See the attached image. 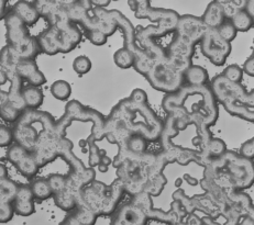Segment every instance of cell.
<instances>
[{
	"label": "cell",
	"instance_id": "cell-7",
	"mask_svg": "<svg viewBox=\"0 0 254 225\" xmlns=\"http://www.w3.org/2000/svg\"><path fill=\"white\" fill-rule=\"evenodd\" d=\"M125 193L124 186L119 179H116L110 186L95 180L83 189L78 204L88 208L97 217L111 216L118 208Z\"/></svg>",
	"mask_w": 254,
	"mask_h": 225
},
{
	"label": "cell",
	"instance_id": "cell-46",
	"mask_svg": "<svg viewBox=\"0 0 254 225\" xmlns=\"http://www.w3.org/2000/svg\"><path fill=\"white\" fill-rule=\"evenodd\" d=\"M14 216L12 203H0V223H8Z\"/></svg>",
	"mask_w": 254,
	"mask_h": 225
},
{
	"label": "cell",
	"instance_id": "cell-38",
	"mask_svg": "<svg viewBox=\"0 0 254 225\" xmlns=\"http://www.w3.org/2000/svg\"><path fill=\"white\" fill-rule=\"evenodd\" d=\"M22 112L8 101L0 108V117L8 123H16Z\"/></svg>",
	"mask_w": 254,
	"mask_h": 225
},
{
	"label": "cell",
	"instance_id": "cell-16",
	"mask_svg": "<svg viewBox=\"0 0 254 225\" xmlns=\"http://www.w3.org/2000/svg\"><path fill=\"white\" fill-rule=\"evenodd\" d=\"M148 218L133 202L121 206L114 213L110 225H146Z\"/></svg>",
	"mask_w": 254,
	"mask_h": 225
},
{
	"label": "cell",
	"instance_id": "cell-35",
	"mask_svg": "<svg viewBox=\"0 0 254 225\" xmlns=\"http://www.w3.org/2000/svg\"><path fill=\"white\" fill-rule=\"evenodd\" d=\"M69 213L83 225H94L98 218L94 212H91L88 208L82 206V204L76 206L73 211Z\"/></svg>",
	"mask_w": 254,
	"mask_h": 225
},
{
	"label": "cell",
	"instance_id": "cell-29",
	"mask_svg": "<svg viewBox=\"0 0 254 225\" xmlns=\"http://www.w3.org/2000/svg\"><path fill=\"white\" fill-rule=\"evenodd\" d=\"M53 199L55 204L61 210L66 212H72L78 204V198L72 191H69L67 188H65V190L57 194H53Z\"/></svg>",
	"mask_w": 254,
	"mask_h": 225
},
{
	"label": "cell",
	"instance_id": "cell-24",
	"mask_svg": "<svg viewBox=\"0 0 254 225\" xmlns=\"http://www.w3.org/2000/svg\"><path fill=\"white\" fill-rule=\"evenodd\" d=\"M64 4L69 21L74 24L82 22L86 14L93 9L90 0H76V1L69 2L64 1Z\"/></svg>",
	"mask_w": 254,
	"mask_h": 225
},
{
	"label": "cell",
	"instance_id": "cell-12",
	"mask_svg": "<svg viewBox=\"0 0 254 225\" xmlns=\"http://www.w3.org/2000/svg\"><path fill=\"white\" fill-rule=\"evenodd\" d=\"M131 202H133L135 206H138L144 214L148 218V220H155V221L163 222L170 225H175L183 221V218L186 216L185 210L183 209L181 203L179 201H175L172 203L171 210L169 212H164L162 210H157L153 208V203H152V197L149 193L141 192L136 196L132 197Z\"/></svg>",
	"mask_w": 254,
	"mask_h": 225
},
{
	"label": "cell",
	"instance_id": "cell-52",
	"mask_svg": "<svg viewBox=\"0 0 254 225\" xmlns=\"http://www.w3.org/2000/svg\"><path fill=\"white\" fill-rule=\"evenodd\" d=\"M90 2L93 8H100V9H106V7H108L111 3L109 0H101V1L100 0H97V1H96V0H93V1Z\"/></svg>",
	"mask_w": 254,
	"mask_h": 225
},
{
	"label": "cell",
	"instance_id": "cell-40",
	"mask_svg": "<svg viewBox=\"0 0 254 225\" xmlns=\"http://www.w3.org/2000/svg\"><path fill=\"white\" fill-rule=\"evenodd\" d=\"M48 179L49 185L51 187L53 194H57L61 191L65 190L66 186H67V178L66 176L60 175V173H54V175H50Z\"/></svg>",
	"mask_w": 254,
	"mask_h": 225
},
{
	"label": "cell",
	"instance_id": "cell-33",
	"mask_svg": "<svg viewBox=\"0 0 254 225\" xmlns=\"http://www.w3.org/2000/svg\"><path fill=\"white\" fill-rule=\"evenodd\" d=\"M50 90L54 98L61 101L67 100L70 95H72V86H70V84L67 83L66 80L62 79L54 81L52 86H51Z\"/></svg>",
	"mask_w": 254,
	"mask_h": 225
},
{
	"label": "cell",
	"instance_id": "cell-32",
	"mask_svg": "<svg viewBox=\"0 0 254 225\" xmlns=\"http://www.w3.org/2000/svg\"><path fill=\"white\" fill-rule=\"evenodd\" d=\"M30 187H31L34 199H37V200H48V199L53 197L52 190H51L47 178L35 179L30 185Z\"/></svg>",
	"mask_w": 254,
	"mask_h": 225
},
{
	"label": "cell",
	"instance_id": "cell-37",
	"mask_svg": "<svg viewBox=\"0 0 254 225\" xmlns=\"http://www.w3.org/2000/svg\"><path fill=\"white\" fill-rule=\"evenodd\" d=\"M225 12L226 19L230 20L235 14L241 10H245L247 0H227V1H219Z\"/></svg>",
	"mask_w": 254,
	"mask_h": 225
},
{
	"label": "cell",
	"instance_id": "cell-30",
	"mask_svg": "<svg viewBox=\"0 0 254 225\" xmlns=\"http://www.w3.org/2000/svg\"><path fill=\"white\" fill-rule=\"evenodd\" d=\"M17 170L21 173V175L25 178H33L38 175L40 167L38 165L37 161H35L32 153H28L21 161L18 162L16 165Z\"/></svg>",
	"mask_w": 254,
	"mask_h": 225
},
{
	"label": "cell",
	"instance_id": "cell-41",
	"mask_svg": "<svg viewBox=\"0 0 254 225\" xmlns=\"http://www.w3.org/2000/svg\"><path fill=\"white\" fill-rule=\"evenodd\" d=\"M217 31L223 40L227 41V42H229V43H231L232 41L237 38V34H238L237 30L232 25L230 20H228V19H226L225 21L222 22L220 27L217 29Z\"/></svg>",
	"mask_w": 254,
	"mask_h": 225
},
{
	"label": "cell",
	"instance_id": "cell-11",
	"mask_svg": "<svg viewBox=\"0 0 254 225\" xmlns=\"http://www.w3.org/2000/svg\"><path fill=\"white\" fill-rule=\"evenodd\" d=\"M144 77L152 88L166 95L175 94L184 86V73L176 69L167 58L156 63Z\"/></svg>",
	"mask_w": 254,
	"mask_h": 225
},
{
	"label": "cell",
	"instance_id": "cell-10",
	"mask_svg": "<svg viewBox=\"0 0 254 225\" xmlns=\"http://www.w3.org/2000/svg\"><path fill=\"white\" fill-rule=\"evenodd\" d=\"M160 136L162 146L161 155L165 158L167 164L179 163L180 165H189L191 162H198V151H192L181 145L175 144L172 139L179 134V130L175 126V121L171 115H167Z\"/></svg>",
	"mask_w": 254,
	"mask_h": 225
},
{
	"label": "cell",
	"instance_id": "cell-25",
	"mask_svg": "<svg viewBox=\"0 0 254 225\" xmlns=\"http://www.w3.org/2000/svg\"><path fill=\"white\" fill-rule=\"evenodd\" d=\"M208 81H209V75L202 66L192 64L184 71V85L186 86H206Z\"/></svg>",
	"mask_w": 254,
	"mask_h": 225
},
{
	"label": "cell",
	"instance_id": "cell-8",
	"mask_svg": "<svg viewBox=\"0 0 254 225\" xmlns=\"http://www.w3.org/2000/svg\"><path fill=\"white\" fill-rule=\"evenodd\" d=\"M156 154H144L129 158L117 166V176L126 193L134 197L143 192L151 179Z\"/></svg>",
	"mask_w": 254,
	"mask_h": 225
},
{
	"label": "cell",
	"instance_id": "cell-56",
	"mask_svg": "<svg viewBox=\"0 0 254 225\" xmlns=\"http://www.w3.org/2000/svg\"><path fill=\"white\" fill-rule=\"evenodd\" d=\"M8 98H9V95H8V90H3V89H0V108L8 102Z\"/></svg>",
	"mask_w": 254,
	"mask_h": 225
},
{
	"label": "cell",
	"instance_id": "cell-18",
	"mask_svg": "<svg viewBox=\"0 0 254 225\" xmlns=\"http://www.w3.org/2000/svg\"><path fill=\"white\" fill-rule=\"evenodd\" d=\"M39 132L32 123H24L18 120L12 127L13 141H16L17 144L24 147L28 152L32 153Z\"/></svg>",
	"mask_w": 254,
	"mask_h": 225
},
{
	"label": "cell",
	"instance_id": "cell-58",
	"mask_svg": "<svg viewBox=\"0 0 254 225\" xmlns=\"http://www.w3.org/2000/svg\"><path fill=\"white\" fill-rule=\"evenodd\" d=\"M175 225H192L190 222H187V223H184V222H180V223H177V224H175Z\"/></svg>",
	"mask_w": 254,
	"mask_h": 225
},
{
	"label": "cell",
	"instance_id": "cell-4",
	"mask_svg": "<svg viewBox=\"0 0 254 225\" xmlns=\"http://www.w3.org/2000/svg\"><path fill=\"white\" fill-rule=\"evenodd\" d=\"M132 133L143 135L148 142L160 140L164 122L149 105H135L129 98L120 100L109 113Z\"/></svg>",
	"mask_w": 254,
	"mask_h": 225
},
{
	"label": "cell",
	"instance_id": "cell-44",
	"mask_svg": "<svg viewBox=\"0 0 254 225\" xmlns=\"http://www.w3.org/2000/svg\"><path fill=\"white\" fill-rule=\"evenodd\" d=\"M27 150L24 147H22L21 145L19 144H13L9 147V150L7 152V160L12 164V165H16L18 162H20L22 158L28 154Z\"/></svg>",
	"mask_w": 254,
	"mask_h": 225
},
{
	"label": "cell",
	"instance_id": "cell-45",
	"mask_svg": "<svg viewBox=\"0 0 254 225\" xmlns=\"http://www.w3.org/2000/svg\"><path fill=\"white\" fill-rule=\"evenodd\" d=\"M85 35L89 40V42L96 47H103L108 41V37L98 30H85Z\"/></svg>",
	"mask_w": 254,
	"mask_h": 225
},
{
	"label": "cell",
	"instance_id": "cell-9",
	"mask_svg": "<svg viewBox=\"0 0 254 225\" xmlns=\"http://www.w3.org/2000/svg\"><path fill=\"white\" fill-rule=\"evenodd\" d=\"M73 121H90L93 123L91 129V137L94 141H101L105 137L104 129L106 119L99 111L91 108H86L79 101L72 100L65 107L63 116L55 122V130L60 136H65L66 129L72 124Z\"/></svg>",
	"mask_w": 254,
	"mask_h": 225
},
{
	"label": "cell",
	"instance_id": "cell-54",
	"mask_svg": "<svg viewBox=\"0 0 254 225\" xmlns=\"http://www.w3.org/2000/svg\"><path fill=\"white\" fill-rule=\"evenodd\" d=\"M245 11L250 16L252 19L254 18V0H248L245 7Z\"/></svg>",
	"mask_w": 254,
	"mask_h": 225
},
{
	"label": "cell",
	"instance_id": "cell-2",
	"mask_svg": "<svg viewBox=\"0 0 254 225\" xmlns=\"http://www.w3.org/2000/svg\"><path fill=\"white\" fill-rule=\"evenodd\" d=\"M204 180L223 191L245 190L253 185V161L246 160L236 152L227 151L205 166Z\"/></svg>",
	"mask_w": 254,
	"mask_h": 225
},
{
	"label": "cell",
	"instance_id": "cell-26",
	"mask_svg": "<svg viewBox=\"0 0 254 225\" xmlns=\"http://www.w3.org/2000/svg\"><path fill=\"white\" fill-rule=\"evenodd\" d=\"M13 49L17 51L21 60H35V58L41 54L37 38L32 37V35H30L22 43H20Z\"/></svg>",
	"mask_w": 254,
	"mask_h": 225
},
{
	"label": "cell",
	"instance_id": "cell-31",
	"mask_svg": "<svg viewBox=\"0 0 254 225\" xmlns=\"http://www.w3.org/2000/svg\"><path fill=\"white\" fill-rule=\"evenodd\" d=\"M18 183L8 177L0 179V203H12L17 196Z\"/></svg>",
	"mask_w": 254,
	"mask_h": 225
},
{
	"label": "cell",
	"instance_id": "cell-19",
	"mask_svg": "<svg viewBox=\"0 0 254 225\" xmlns=\"http://www.w3.org/2000/svg\"><path fill=\"white\" fill-rule=\"evenodd\" d=\"M17 74L22 80H27L30 86L40 88L47 83V77L39 69L35 60H21L17 67Z\"/></svg>",
	"mask_w": 254,
	"mask_h": 225
},
{
	"label": "cell",
	"instance_id": "cell-57",
	"mask_svg": "<svg viewBox=\"0 0 254 225\" xmlns=\"http://www.w3.org/2000/svg\"><path fill=\"white\" fill-rule=\"evenodd\" d=\"M7 176H8L7 168L4 167L3 165H1V164H0V179H1V178H4V177H7Z\"/></svg>",
	"mask_w": 254,
	"mask_h": 225
},
{
	"label": "cell",
	"instance_id": "cell-55",
	"mask_svg": "<svg viewBox=\"0 0 254 225\" xmlns=\"http://www.w3.org/2000/svg\"><path fill=\"white\" fill-rule=\"evenodd\" d=\"M7 14V1L0 0V20H3Z\"/></svg>",
	"mask_w": 254,
	"mask_h": 225
},
{
	"label": "cell",
	"instance_id": "cell-43",
	"mask_svg": "<svg viewBox=\"0 0 254 225\" xmlns=\"http://www.w3.org/2000/svg\"><path fill=\"white\" fill-rule=\"evenodd\" d=\"M221 75L226 79L232 81V83L241 84V80L243 77V71L240 66L237 64H232L228 66V67H226V69L223 70V73Z\"/></svg>",
	"mask_w": 254,
	"mask_h": 225
},
{
	"label": "cell",
	"instance_id": "cell-28",
	"mask_svg": "<svg viewBox=\"0 0 254 225\" xmlns=\"http://www.w3.org/2000/svg\"><path fill=\"white\" fill-rule=\"evenodd\" d=\"M20 62H21V58L12 47L7 44L6 47L0 50V68L2 70L17 71Z\"/></svg>",
	"mask_w": 254,
	"mask_h": 225
},
{
	"label": "cell",
	"instance_id": "cell-51",
	"mask_svg": "<svg viewBox=\"0 0 254 225\" xmlns=\"http://www.w3.org/2000/svg\"><path fill=\"white\" fill-rule=\"evenodd\" d=\"M111 164H113V161H111V158H109V157L107 156V155L105 154V153H104V155L101 156V160H100V162H99L97 167H98L99 171L106 172V171H108L109 166L111 165Z\"/></svg>",
	"mask_w": 254,
	"mask_h": 225
},
{
	"label": "cell",
	"instance_id": "cell-48",
	"mask_svg": "<svg viewBox=\"0 0 254 225\" xmlns=\"http://www.w3.org/2000/svg\"><path fill=\"white\" fill-rule=\"evenodd\" d=\"M129 100L135 105H148V94L143 89L135 88L130 94Z\"/></svg>",
	"mask_w": 254,
	"mask_h": 225
},
{
	"label": "cell",
	"instance_id": "cell-20",
	"mask_svg": "<svg viewBox=\"0 0 254 225\" xmlns=\"http://www.w3.org/2000/svg\"><path fill=\"white\" fill-rule=\"evenodd\" d=\"M227 145L221 139L218 137H211V139L206 143V145L198 150V162L199 165L206 166L207 164L221 157L227 152Z\"/></svg>",
	"mask_w": 254,
	"mask_h": 225
},
{
	"label": "cell",
	"instance_id": "cell-22",
	"mask_svg": "<svg viewBox=\"0 0 254 225\" xmlns=\"http://www.w3.org/2000/svg\"><path fill=\"white\" fill-rule=\"evenodd\" d=\"M207 29H218L226 20L225 12L219 1H212L208 4L204 14L200 18Z\"/></svg>",
	"mask_w": 254,
	"mask_h": 225
},
{
	"label": "cell",
	"instance_id": "cell-13",
	"mask_svg": "<svg viewBox=\"0 0 254 225\" xmlns=\"http://www.w3.org/2000/svg\"><path fill=\"white\" fill-rule=\"evenodd\" d=\"M202 54L215 66H222L231 53V43L223 40L217 29H207L200 41Z\"/></svg>",
	"mask_w": 254,
	"mask_h": 225
},
{
	"label": "cell",
	"instance_id": "cell-36",
	"mask_svg": "<svg viewBox=\"0 0 254 225\" xmlns=\"http://www.w3.org/2000/svg\"><path fill=\"white\" fill-rule=\"evenodd\" d=\"M114 62L119 68L128 69L133 67L134 65V55L129 50L125 48L116 51L114 54Z\"/></svg>",
	"mask_w": 254,
	"mask_h": 225
},
{
	"label": "cell",
	"instance_id": "cell-17",
	"mask_svg": "<svg viewBox=\"0 0 254 225\" xmlns=\"http://www.w3.org/2000/svg\"><path fill=\"white\" fill-rule=\"evenodd\" d=\"M13 211L20 217H30L35 212L34 197L29 185H18L17 196L12 202Z\"/></svg>",
	"mask_w": 254,
	"mask_h": 225
},
{
	"label": "cell",
	"instance_id": "cell-42",
	"mask_svg": "<svg viewBox=\"0 0 254 225\" xmlns=\"http://www.w3.org/2000/svg\"><path fill=\"white\" fill-rule=\"evenodd\" d=\"M88 143V148H89V167L94 168L96 166H98V164L101 160V156L104 155V153L99 150V147L96 145V143L94 139L91 136H89L87 139Z\"/></svg>",
	"mask_w": 254,
	"mask_h": 225
},
{
	"label": "cell",
	"instance_id": "cell-5",
	"mask_svg": "<svg viewBox=\"0 0 254 225\" xmlns=\"http://www.w3.org/2000/svg\"><path fill=\"white\" fill-rule=\"evenodd\" d=\"M209 88L217 104H220L228 113L252 123L254 120L252 90L248 91L241 84L232 83L221 74L212 78Z\"/></svg>",
	"mask_w": 254,
	"mask_h": 225
},
{
	"label": "cell",
	"instance_id": "cell-39",
	"mask_svg": "<svg viewBox=\"0 0 254 225\" xmlns=\"http://www.w3.org/2000/svg\"><path fill=\"white\" fill-rule=\"evenodd\" d=\"M91 60L88 56L79 55L74 59L73 69L77 75H85L91 70Z\"/></svg>",
	"mask_w": 254,
	"mask_h": 225
},
{
	"label": "cell",
	"instance_id": "cell-15",
	"mask_svg": "<svg viewBox=\"0 0 254 225\" xmlns=\"http://www.w3.org/2000/svg\"><path fill=\"white\" fill-rule=\"evenodd\" d=\"M4 27H6V40L8 45L16 48L23 41L30 37V32L27 25L20 19L12 10L7 11L4 17Z\"/></svg>",
	"mask_w": 254,
	"mask_h": 225
},
{
	"label": "cell",
	"instance_id": "cell-34",
	"mask_svg": "<svg viewBox=\"0 0 254 225\" xmlns=\"http://www.w3.org/2000/svg\"><path fill=\"white\" fill-rule=\"evenodd\" d=\"M230 21L237 30V32H248L253 27V19L249 16L245 10H241V11L235 14L230 19Z\"/></svg>",
	"mask_w": 254,
	"mask_h": 225
},
{
	"label": "cell",
	"instance_id": "cell-14",
	"mask_svg": "<svg viewBox=\"0 0 254 225\" xmlns=\"http://www.w3.org/2000/svg\"><path fill=\"white\" fill-rule=\"evenodd\" d=\"M166 58V50L153 42L145 48H141V53L135 56L133 68L139 74L145 76L153 66Z\"/></svg>",
	"mask_w": 254,
	"mask_h": 225
},
{
	"label": "cell",
	"instance_id": "cell-53",
	"mask_svg": "<svg viewBox=\"0 0 254 225\" xmlns=\"http://www.w3.org/2000/svg\"><path fill=\"white\" fill-rule=\"evenodd\" d=\"M60 225H83V224H80L77 220H76L72 214H68L67 217H66L65 219H64V221L61 223Z\"/></svg>",
	"mask_w": 254,
	"mask_h": 225
},
{
	"label": "cell",
	"instance_id": "cell-50",
	"mask_svg": "<svg viewBox=\"0 0 254 225\" xmlns=\"http://www.w3.org/2000/svg\"><path fill=\"white\" fill-rule=\"evenodd\" d=\"M242 71L243 73H246L247 75L251 76V77H253L254 76V56H253V54H251L250 57L247 58L245 64H243Z\"/></svg>",
	"mask_w": 254,
	"mask_h": 225
},
{
	"label": "cell",
	"instance_id": "cell-27",
	"mask_svg": "<svg viewBox=\"0 0 254 225\" xmlns=\"http://www.w3.org/2000/svg\"><path fill=\"white\" fill-rule=\"evenodd\" d=\"M22 99L27 109L39 110L44 101V94L39 87L25 86L22 89Z\"/></svg>",
	"mask_w": 254,
	"mask_h": 225
},
{
	"label": "cell",
	"instance_id": "cell-1",
	"mask_svg": "<svg viewBox=\"0 0 254 225\" xmlns=\"http://www.w3.org/2000/svg\"><path fill=\"white\" fill-rule=\"evenodd\" d=\"M162 107L167 115L174 119L179 132L186 130L190 125H195L196 144L199 150L212 137L209 129L216 124L219 108L209 86L184 85L175 94L166 95L162 101Z\"/></svg>",
	"mask_w": 254,
	"mask_h": 225
},
{
	"label": "cell",
	"instance_id": "cell-23",
	"mask_svg": "<svg viewBox=\"0 0 254 225\" xmlns=\"http://www.w3.org/2000/svg\"><path fill=\"white\" fill-rule=\"evenodd\" d=\"M12 11L17 14V16L22 20L27 27H31L34 25L40 20V14L38 12L37 8H35L33 2L30 1H18L13 4L11 8Z\"/></svg>",
	"mask_w": 254,
	"mask_h": 225
},
{
	"label": "cell",
	"instance_id": "cell-49",
	"mask_svg": "<svg viewBox=\"0 0 254 225\" xmlns=\"http://www.w3.org/2000/svg\"><path fill=\"white\" fill-rule=\"evenodd\" d=\"M240 155L241 157L246 158L249 161H253L254 158V140L250 139L243 143L240 147Z\"/></svg>",
	"mask_w": 254,
	"mask_h": 225
},
{
	"label": "cell",
	"instance_id": "cell-6",
	"mask_svg": "<svg viewBox=\"0 0 254 225\" xmlns=\"http://www.w3.org/2000/svg\"><path fill=\"white\" fill-rule=\"evenodd\" d=\"M138 19H149L156 22V25H149L135 34L136 43L140 48H145L154 42V39L175 31L180 14L174 10L164 8H153L149 1H129Z\"/></svg>",
	"mask_w": 254,
	"mask_h": 225
},
{
	"label": "cell",
	"instance_id": "cell-47",
	"mask_svg": "<svg viewBox=\"0 0 254 225\" xmlns=\"http://www.w3.org/2000/svg\"><path fill=\"white\" fill-rule=\"evenodd\" d=\"M13 142L12 129L0 124V147H7Z\"/></svg>",
	"mask_w": 254,
	"mask_h": 225
},
{
	"label": "cell",
	"instance_id": "cell-21",
	"mask_svg": "<svg viewBox=\"0 0 254 225\" xmlns=\"http://www.w3.org/2000/svg\"><path fill=\"white\" fill-rule=\"evenodd\" d=\"M38 44L41 50V53H44L50 56L57 55L61 53V44L59 40V35L52 28H48L40 33L37 37Z\"/></svg>",
	"mask_w": 254,
	"mask_h": 225
},
{
	"label": "cell",
	"instance_id": "cell-3",
	"mask_svg": "<svg viewBox=\"0 0 254 225\" xmlns=\"http://www.w3.org/2000/svg\"><path fill=\"white\" fill-rule=\"evenodd\" d=\"M207 28L199 17L185 14L180 16L175 35L166 50V58L182 73L192 65L196 44L200 43Z\"/></svg>",
	"mask_w": 254,
	"mask_h": 225
}]
</instances>
